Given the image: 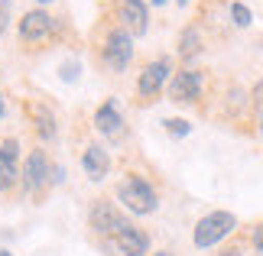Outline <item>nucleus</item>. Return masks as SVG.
<instances>
[{
	"label": "nucleus",
	"mask_w": 263,
	"mask_h": 256,
	"mask_svg": "<svg viewBox=\"0 0 263 256\" xmlns=\"http://www.w3.org/2000/svg\"><path fill=\"white\" fill-rule=\"evenodd\" d=\"M114 194H117L120 208H124L127 214H134V218L156 214V208H159V191H156V185L149 179L137 175V172H127V175L117 182Z\"/></svg>",
	"instance_id": "obj_1"
},
{
	"label": "nucleus",
	"mask_w": 263,
	"mask_h": 256,
	"mask_svg": "<svg viewBox=\"0 0 263 256\" xmlns=\"http://www.w3.org/2000/svg\"><path fill=\"white\" fill-rule=\"evenodd\" d=\"M130 62H134V36L124 26H110L104 43H101V65L110 75H124Z\"/></svg>",
	"instance_id": "obj_2"
},
{
	"label": "nucleus",
	"mask_w": 263,
	"mask_h": 256,
	"mask_svg": "<svg viewBox=\"0 0 263 256\" xmlns=\"http://www.w3.org/2000/svg\"><path fill=\"white\" fill-rule=\"evenodd\" d=\"M237 230V214L231 211H208L201 214L195 230H192V243H195L198 250H208V247H218L224 237Z\"/></svg>",
	"instance_id": "obj_3"
},
{
	"label": "nucleus",
	"mask_w": 263,
	"mask_h": 256,
	"mask_svg": "<svg viewBox=\"0 0 263 256\" xmlns=\"http://www.w3.org/2000/svg\"><path fill=\"white\" fill-rule=\"evenodd\" d=\"M127 224H134V221L124 214V208H120L117 201H110V198H95V201H91L88 227L95 230L98 240H104V237H110V233H117V230H124Z\"/></svg>",
	"instance_id": "obj_4"
},
{
	"label": "nucleus",
	"mask_w": 263,
	"mask_h": 256,
	"mask_svg": "<svg viewBox=\"0 0 263 256\" xmlns=\"http://www.w3.org/2000/svg\"><path fill=\"white\" fill-rule=\"evenodd\" d=\"M16 33H20V43L23 46H43V43H49V39H55L59 19L49 13V10L36 7V10H29V13L20 16Z\"/></svg>",
	"instance_id": "obj_5"
},
{
	"label": "nucleus",
	"mask_w": 263,
	"mask_h": 256,
	"mask_svg": "<svg viewBox=\"0 0 263 256\" xmlns=\"http://www.w3.org/2000/svg\"><path fill=\"white\" fill-rule=\"evenodd\" d=\"M107 256H146L149 253V233L137 224H127L124 230L110 233V237L101 240Z\"/></svg>",
	"instance_id": "obj_6"
},
{
	"label": "nucleus",
	"mask_w": 263,
	"mask_h": 256,
	"mask_svg": "<svg viewBox=\"0 0 263 256\" xmlns=\"http://www.w3.org/2000/svg\"><path fill=\"white\" fill-rule=\"evenodd\" d=\"M20 185L26 188V194H39L52 185V159H49L46 149H33L23 159V169H20Z\"/></svg>",
	"instance_id": "obj_7"
},
{
	"label": "nucleus",
	"mask_w": 263,
	"mask_h": 256,
	"mask_svg": "<svg viewBox=\"0 0 263 256\" xmlns=\"http://www.w3.org/2000/svg\"><path fill=\"white\" fill-rule=\"evenodd\" d=\"M201 88H205V78H201V71L192 68V65H182V68L173 71V78H169L166 97L173 101V104H198Z\"/></svg>",
	"instance_id": "obj_8"
},
{
	"label": "nucleus",
	"mask_w": 263,
	"mask_h": 256,
	"mask_svg": "<svg viewBox=\"0 0 263 256\" xmlns=\"http://www.w3.org/2000/svg\"><path fill=\"white\" fill-rule=\"evenodd\" d=\"M169 78H173V62L163 55V58H153V62H146L143 71H140V78H137V97L140 101H156L159 94L166 91L169 85Z\"/></svg>",
	"instance_id": "obj_9"
},
{
	"label": "nucleus",
	"mask_w": 263,
	"mask_h": 256,
	"mask_svg": "<svg viewBox=\"0 0 263 256\" xmlns=\"http://www.w3.org/2000/svg\"><path fill=\"white\" fill-rule=\"evenodd\" d=\"M20 169H23L20 140L16 136H4L0 140V194H10L20 185Z\"/></svg>",
	"instance_id": "obj_10"
},
{
	"label": "nucleus",
	"mask_w": 263,
	"mask_h": 256,
	"mask_svg": "<svg viewBox=\"0 0 263 256\" xmlns=\"http://www.w3.org/2000/svg\"><path fill=\"white\" fill-rule=\"evenodd\" d=\"M117 19L130 36H146L149 29V7L146 0H117Z\"/></svg>",
	"instance_id": "obj_11"
},
{
	"label": "nucleus",
	"mask_w": 263,
	"mask_h": 256,
	"mask_svg": "<svg viewBox=\"0 0 263 256\" xmlns=\"http://www.w3.org/2000/svg\"><path fill=\"white\" fill-rule=\"evenodd\" d=\"M95 130H98L104 140H120V136H124L127 127H124V114H120L117 97H107L104 104L95 110Z\"/></svg>",
	"instance_id": "obj_12"
},
{
	"label": "nucleus",
	"mask_w": 263,
	"mask_h": 256,
	"mask_svg": "<svg viewBox=\"0 0 263 256\" xmlns=\"http://www.w3.org/2000/svg\"><path fill=\"white\" fill-rule=\"evenodd\" d=\"M82 169L91 182H104L110 175V152L101 143H88L82 152Z\"/></svg>",
	"instance_id": "obj_13"
},
{
	"label": "nucleus",
	"mask_w": 263,
	"mask_h": 256,
	"mask_svg": "<svg viewBox=\"0 0 263 256\" xmlns=\"http://www.w3.org/2000/svg\"><path fill=\"white\" fill-rule=\"evenodd\" d=\"M29 117H33V130H36V136L43 140V143H52L59 136L55 114H52V107H49V104H43V101L29 104Z\"/></svg>",
	"instance_id": "obj_14"
},
{
	"label": "nucleus",
	"mask_w": 263,
	"mask_h": 256,
	"mask_svg": "<svg viewBox=\"0 0 263 256\" xmlns=\"http://www.w3.org/2000/svg\"><path fill=\"white\" fill-rule=\"evenodd\" d=\"M179 58L182 62H192V58H198L201 55V33H198V26L192 23V26H185L179 33Z\"/></svg>",
	"instance_id": "obj_15"
},
{
	"label": "nucleus",
	"mask_w": 263,
	"mask_h": 256,
	"mask_svg": "<svg viewBox=\"0 0 263 256\" xmlns=\"http://www.w3.org/2000/svg\"><path fill=\"white\" fill-rule=\"evenodd\" d=\"M228 13H231V19H234V26H240V29H247L250 23H254V13H250V7L240 4V0H234V4L228 7Z\"/></svg>",
	"instance_id": "obj_16"
},
{
	"label": "nucleus",
	"mask_w": 263,
	"mask_h": 256,
	"mask_svg": "<svg viewBox=\"0 0 263 256\" xmlns=\"http://www.w3.org/2000/svg\"><path fill=\"white\" fill-rule=\"evenodd\" d=\"M163 127H166V133H169V136H179V140L192 133V124H189L185 117H169V120H163Z\"/></svg>",
	"instance_id": "obj_17"
},
{
	"label": "nucleus",
	"mask_w": 263,
	"mask_h": 256,
	"mask_svg": "<svg viewBox=\"0 0 263 256\" xmlns=\"http://www.w3.org/2000/svg\"><path fill=\"white\" fill-rule=\"evenodd\" d=\"M78 71H82V65L72 58V62H62V65H59V78H62V81H78Z\"/></svg>",
	"instance_id": "obj_18"
},
{
	"label": "nucleus",
	"mask_w": 263,
	"mask_h": 256,
	"mask_svg": "<svg viewBox=\"0 0 263 256\" xmlns=\"http://www.w3.org/2000/svg\"><path fill=\"white\" fill-rule=\"evenodd\" d=\"M250 107H254V114L263 110V81H257V85L250 88Z\"/></svg>",
	"instance_id": "obj_19"
},
{
	"label": "nucleus",
	"mask_w": 263,
	"mask_h": 256,
	"mask_svg": "<svg viewBox=\"0 0 263 256\" xmlns=\"http://www.w3.org/2000/svg\"><path fill=\"white\" fill-rule=\"evenodd\" d=\"M250 247H254L257 253H263V221L257 224L254 230H250Z\"/></svg>",
	"instance_id": "obj_20"
},
{
	"label": "nucleus",
	"mask_w": 263,
	"mask_h": 256,
	"mask_svg": "<svg viewBox=\"0 0 263 256\" xmlns=\"http://www.w3.org/2000/svg\"><path fill=\"white\" fill-rule=\"evenodd\" d=\"M65 182V169L62 166H52V185H62Z\"/></svg>",
	"instance_id": "obj_21"
},
{
	"label": "nucleus",
	"mask_w": 263,
	"mask_h": 256,
	"mask_svg": "<svg viewBox=\"0 0 263 256\" xmlns=\"http://www.w3.org/2000/svg\"><path fill=\"white\" fill-rule=\"evenodd\" d=\"M218 256H244V250H240V247H228V250H221Z\"/></svg>",
	"instance_id": "obj_22"
},
{
	"label": "nucleus",
	"mask_w": 263,
	"mask_h": 256,
	"mask_svg": "<svg viewBox=\"0 0 263 256\" xmlns=\"http://www.w3.org/2000/svg\"><path fill=\"white\" fill-rule=\"evenodd\" d=\"M7 117V101H4V94H0V120Z\"/></svg>",
	"instance_id": "obj_23"
},
{
	"label": "nucleus",
	"mask_w": 263,
	"mask_h": 256,
	"mask_svg": "<svg viewBox=\"0 0 263 256\" xmlns=\"http://www.w3.org/2000/svg\"><path fill=\"white\" fill-rule=\"evenodd\" d=\"M257 130H260V136H263V110L257 114Z\"/></svg>",
	"instance_id": "obj_24"
},
{
	"label": "nucleus",
	"mask_w": 263,
	"mask_h": 256,
	"mask_svg": "<svg viewBox=\"0 0 263 256\" xmlns=\"http://www.w3.org/2000/svg\"><path fill=\"white\" fill-rule=\"evenodd\" d=\"M149 4H153V7H166L169 0H149Z\"/></svg>",
	"instance_id": "obj_25"
},
{
	"label": "nucleus",
	"mask_w": 263,
	"mask_h": 256,
	"mask_svg": "<svg viewBox=\"0 0 263 256\" xmlns=\"http://www.w3.org/2000/svg\"><path fill=\"white\" fill-rule=\"evenodd\" d=\"M153 256H173V253H169V250H159V253H153Z\"/></svg>",
	"instance_id": "obj_26"
},
{
	"label": "nucleus",
	"mask_w": 263,
	"mask_h": 256,
	"mask_svg": "<svg viewBox=\"0 0 263 256\" xmlns=\"http://www.w3.org/2000/svg\"><path fill=\"white\" fill-rule=\"evenodd\" d=\"M36 4H39V7H46V4H52V0H36Z\"/></svg>",
	"instance_id": "obj_27"
},
{
	"label": "nucleus",
	"mask_w": 263,
	"mask_h": 256,
	"mask_svg": "<svg viewBox=\"0 0 263 256\" xmlns=\"http://www.w3.org/2000/svg\"><path fill=\"white\" fill-rule=\"evenodd\" d=\"M176 4H179V7H189V0H176Z\"/></svg>",
	"instance_id": "obj_28"
},
{
	"label": "nucleus",
	"mask_w": 263,
	"mask_h": 256,
	"mask_svg": "<svg viewBox=\"0 0 263 256\" xmlns=\"http://www.w3.org/2000/svg\"><path fill=\"white\" fill-rule=\"evenodd\" d=\"M0 256H13V253H10V250H0Z\"/></svg>",
	"instance_id": "obj_29"
}]
</instances>
